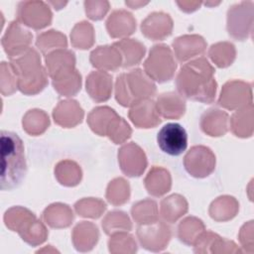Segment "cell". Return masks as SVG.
Instances as JSON below:
<instances>
[{
    "label": "cell",
    "mask_w": 254,
    "mask_h": 254,
    "mask_svg": "<svg viewBox=\"0 0 254 254\" xmlns=\"http://www.w3.org/2000/svg\"><path fill=\"white\" fill-rule=\"evenodd\" d=\"M214 69L204 58L196 59L182 66L177 76V87L181 95L204 103H211L216 92Z\"/></svg>",
    "instance_id": "obj_1"
},
{
    "label": "cell",
    "mask_w": 254,
    "mask_h": 254,
    "mask_svg": "<svg viewBox=\"0 0 254 254\" xmlns=\"http://www.w3.org/2000/svg\"><path fill=\"white\" fill-rule=\"evenodd\" d=\"M1 145V190L17 188L27 173L25 148L21 138L14 132L2 130Z\"/></svg>",
    "instance_id": "obj_2"
},
{
    "label": "cell",
    "mask_w": 254,
    "mask_h": 254,
    "mask_svg": "<svg viewBox=\"0 0 254 254\" xmlns=\"http://www.w3.org/2000/svg\"><path fill=\"white\" fill-rule=\"evenodd\" d=\"M10 65L17 77L18 88L24 94H36L47 85V75L39 54L32 48L11 59Z\"/></svg>",
    "instance_id": "obj_3"
},
{
    "label": "cell",
    "mask_w": 254,
    "mask_h": 254,
    "mask_svg": "<svg viewBox=\"0 0 254 254\" xmlns=\"http://www.w3.org/2000/svg\"><path fill=\"white\" fill-rule=\"evenodd\" d=\"M115 87V98L125 107H132L156 92V85L139 68L118 75Z\"/></svg>",
    "instance_id": "obj_4"
},
{
    "label": "cell",
    "mask_w": 254,
    "mask_h": 254,
    "mask_svg": "<svg viewBox=\"0 0 254 254\" xmlns=\"http://www.w3.org/2000/svg\"><path fill=\"white\" fill-rule=\"evenodd\" d=\"M4 223L12 231H17L24 241L36 246L43 243L48 231L44 224L36 218L33 212L22 206H13L6 210Z\"/></svg>",
    "instance_id": "obj_5"
},
{
    "label": "cell",
    "mask_w": 254,
    "mask_h": 254,
    "mask_svg": "<svg viewBox=\"0 0 254 254\" xmlns=\"http://www.w3.org/2000/svg\"><path fill=\"white\" fill-rule=\"evenodd\" d=\"M144 66L150 78L158 82H166L173 77L177 64L170 48L162 44L151 49Z\"/></svg>",
    "instance_id": "obj_6"
},
{
    "label": "cell",
    "mask_w": 254,
    "mask_h": 254,
    "mask_svg": "<svg viewBox=\"0 0 254 254\" xmlns=\"http://www.w3.org/2000/svg\"><path fill=\"white\" fill-rule=\"evenodd\" d=\"M159 148L170 156L183 154L188 147V134L186 129L179 123H167L157 135Z\"/></svg>",
    "instance_id": "obj_7"
},
{
    "label": "cell",
    "mask_w": 254,
    "mask_h": 254,
    "mask_svg": "<svg viewBox=\"0 0 254 254\" xmlns=\"http://www.w3.org/2000/svg\"><path fill=\"white\" fill-rule=\"evenodd\" d=\"M187 172L194 178H205L215 169V156L205 146H193L184 159Z\"/></svg>",
    "instance_id": "obj_8"
},
{
    "label": "cell",
    "mask_w": 254,
    "mask_h": 254,
    "mask_svg": "<svg viewBox=\"0 0 254 254\" xmlns=\"http://www.w3.org/2000/svg\"><path fill=\"white\" fill-rule=\"evenodd\" d=\"M17 18L21 24L39 30L51 24L52 12L42 1H25L18 4Z\"/></svg>",
    "instance_id": "obj_9"
},
{
    "label": "cell",
    "mask_w": 254,
    "mask_h": 254,
    "mask_svg": "<svg viewBox=\"0 0 254 254\" xmlns=\"http://www.w3.org/2000/svg\"><path fill=\"white\" fill-rule=\"evenodd\" d=\"M31 41L32 34L26 30L18 20H15L11 22L7 28L2 37L1 44L8 57L14 59L30 49Z\"/></svg>",
    "instance_id": "obj_10"
},
{
    "label": "cell",
    "mask_w": 254,
    "mask_h": 254,
    "mask_svg": "<svg viewBox=\"0 0 254 254\" xmlns=\"http://www.w3.org/2000/svg\"><path fill=\"white\" fill-rule=\"evenodd\" d=\"M141 245L151 251H160L166 247L170 238L171 230L163 222L154 221L142 224L137 230Z\"/></svg>",
    "instance_id": "obj_11"
},
{
    "label": "cell",
    "mask_w": 254,
    "mask_h": 254,
    "mask_svg": "<svg viewBox=\"0 0 254 254\" xmlns=\"http://www.w3.org/2000/svg\"><path fill=\"white\" fill-rule=\"evenodd\" d=\"M118 161L122 172L129 177H139L147 167L143 150L135 143L124 145L118 152Z\"/></svg>",
    "instance_id": "obj_12"
},
{
    "label": "cell",
    "mask_w": 254,
    "mask_h": 254,
    "mask_svg": "<svg viewBox=\"0 0 254 254\" xmlns=\"http://www.w3.org/2000/svg\"><path fill=\"white\" fill-rule=\"evenodd\" d=\"M173 21L168 14L154 12L150 14L141 25L142 34L151 40H163L171 35Z\"/></svg>",
    "instance_id": "obj_13"
},
{
    "label": "cell",
    "mask_w": 254,
    "mask_h": 254,
    "mask_svg": "<svg viewBox=\"0 0 254 254\" xmlns=\"http://www.w3.org/2000/svg\"><path fill=\"white\" fill-rule=\"evenodd\" d=\"M129 117L139 128H153L161 122L156 103L150 99H144L133 105Z\"/></svg>",
    "instance_id": "obj_14"
},
{
    "label": "cell",
    "mask_w": 254,
    "mask_h": 254,
    "mask_svg": "<svg viewBox=\"0 0 254 254\" xmlns=\"http://www.w3.org/2000/svg\"><path fill=\"white\" fill-rule=\"evenodd\" d=\"M86 91L94 101H106L112 91L111 75L105 71H92L86 78Z\"/></svg>",
    "instance_id": "obj_15"
},
{
    "label": "cell",
    "mask_w": 254,
    "mask_h": 254,
    "mask_svg": "<svg viewBox=\"0 0 254 254\" xmlns=\"http://www.w3.org/2000/svg\"><path fill=\"white\" fill-rule=\"evenodd\" d=\"M53 117L57 124L70 128L82 121L83 110L75 100H64L54 109Z\"/></svg>",
    "instance_id": "obj_16"
},
{
    "label": "cell",
    "mask_w": 254,
    "mask_h": 254,
    "mask_svg": "<svg viewBox=\"0 0 254 254\" xmlns=\"http://www.w3.org/2000/svg\"><path fill=\"white\" fill-rule=\"evenodd\" d=\"M173 47L178 60L180 62H185L202 54L205 50L206 43L200 36L186 35L177 38L173 43Z\"/></svg>",
    "instance_id": "obj_17"
},
{
    "label": "cell",
    "mask_w": 254,
    "mask_h": 254,
    "mask_svg": "<svg viewBox=\"0 0 254 254\" xmlns=\"http://www.w3.org/2000/svg\"><path fill=\"white\" fill-rule=\"evenodd\" d=\"M75 58L71 51L58 50L47 55L46 64L50 76L55 79L56 77L71 71L74 69Z\"/></svg>",
    "instance_id": "obj_18"
},
{
    "label": "cell",
    "mask_w": 254,
    "mask_h": 254,
    "mask_svg": "<svg viewBox=\"0 0 254 254\" xmlns=\"http://www.w3.org/2000/svg\"><path fill=\"white\" fill-rule=\"evenodd\" d=\"M118 118L119 116L113 109L107 106H100L91 110L88 114L87 122L94 133L100 136H107Z\"/></svg>",
    "instance_id": "obj_19"
},
{
    "label": "cell",
    "mask_w": 254,
    "mask_h": 254,
    "mask_svg": "<svg viewBox=\"0 0 254 254\" xmlns=\"http://www.w3.org/2000/svg\"><path fill=\"white\" fill-rule=\"evenodd\" d=\"M106 28L112 38L129 36L136 29V20L131 13L124 10H117L109 16L106 22Z\"/></svg>",
    "instance_id": "obj_20"
},
{
    "label": "cell",
    "mask_w": 254,
    "mask_h": 254,
    "mask_svg": "<svg viewBox=\"0 0 254 254\" xmlns=\"http://www.w3.org/2000/svg\"><path fill=\"white\" fill-rule=\"evenodd\" d=\"M156 107L158 113L168 119H178L184 115L186 110L185 100L175 92L160 94L157 99Z\"/></svg>",
    "instance_id": "obj_21"
},
{
    "label": "cell",
    "mask_w": 254,
    "mask_h": 254,
    "mask_svg": "<svg viewBox=\"0 0 254 254\" xmlns=\"http://www.w3.org/2000/svg\"><path fill=\"white\" fill-rule=\"evenodd\" d=\"M90 62L95 67L113 70L120 66L122 56L114 45L98 47L90 54Z\"/></svg>",
    "instance_id": "obj_22"
},
{
    "label": "cell",
    "mask_w": 254,
    "mask_h": 254,
    "mask_svg": "<svg viewBox=\"0 0 254 254\" xmlns=\"http://www.w3.org/2000/svg\"><path fill=\"white\" fill-rule=\"evenodd\" d=\"M99 237L97 227L90 222L78 223L72 231V240L78 251H88L93 248Z\"/></svg>",
    "instance_id": "obj_23"
},
{
    "label": "cell",
    "mask_w": 254,
    "mask_h": 254,
    "mask_svg": "<svg viewBox=\"0 0 254 254\" xmlns=\"http://www.w3.org/2000/svg\"><path fill=\"white\" fill-rule=\"evenodd\" d=\"M228 115L218 109H209L201 116L202 131L209 136H222L227 131Z\"/></svg>",
    "instance_id": "obj_24"
},
{
    "label": "cell",
    "mask_w": 254,
    "mask_h": 254,
    "mask_svg": "<svg viewBox=\"0 0 254 254\" xmlns=\"http://www.w3.org/2000/svg\"><path fill=\"white\" fill-rule=\"evenodd\" d=\"M145 187L152 195L160 196L165 194L171 189L170 173L163 168L153 167L145 179Z\"/></svg>",
    "instance_id": "obj_25"
},
{
    "label": "cell",
    "mask_w": 254,
    "mask_h": 254,
    "mask_svg": "<svg viewBox=\"0 0 254 254\" xmlns=\"http://www.w3.org/2000/svg\"><path fill=\"white\" fill-rule=\"evenodd\" d=\"M44 219L51 227H67L72 219L73 214L71 209L63 203H54L47 207L44 211Z\"/></svg>",
    "instance_id": "obj_26"
},
{
    "label": "cell",
    "mask_w": 254,
    "mask_h": 254,
    "mask_svg": "<svg viewBox=\"0 0 254 254\" xmlns=\"http://www.w3.org/2000/svg\"><path fill=\"white\" fill-rule=\"evenodd\" d=\"M114 46L118 49L121 56L124 58L123 67H129L137 64L145 54L144 45L132 39L122 40L115 43Z\"/></svg>",
    "instance_id": "obj_27"
},
{
    "label": "cell",
    "mask_w": 254,
    "mask_h": 254,
    "mask_svg": "<svg viewBox=\"0 0 254 254\" xmlns=\"http://www.w3.org/2000/svg\"><path fill=\"white\" fill-rule=\"evenodd\" d=\"M188 211V202L180 194H172L161 202V214L169 222H174Z\"/></svg>",
    "instance_id": "obj_28"
},
{
    "label": "cell",
    "mask_w": 254,
    "mask_h": 254,
    "mask_svg": "<svg viewBox=\"0 0 254 254\" xmlns=\"http://www.w3.org/2000/svg\"><path fill=\"white\" fill-rule=\"evenodd\" d=\"M23 129L32 136L41 135L50 125L49 116L40 109L29 110L23 117Z\"/></svg>",
    "instance_id": "obj_29"
},
{
    "label": "cell",
    "mask_w": 254,
    "mask_h": 254,
    "mask_svg": "<svg viewBox=\"0 0 254 254\" xmlns=\"http://www.w3.org/2000/svg\"><path fill=\"white\" fill-rule=\"evenodd\" d=\"M53 85L60 94L72 96L80 89L81 76L76 69H73L53 79Z\"/></svg>",
    "instance_id": "obj_30"
},
{
    "label": "cell",
    "mask_w": 254,
    "mask_h": 254,
    "mask_svg": "<svg viewBox=\"0 0 254 254\" xmlns=\"http://www.w3.org/2000/svg\"><path fill=\"white\" fill-rule=\"evenodd\" d=\"M55 174L58 181L67 187L77 185L81 179V170L78 165L68 160L60 162L55 169Z\"/></svg>",
    "instance_id": "obj_31"
},
{
    "label": "cell",
    "mask_w": 254,
    "mask_h": 254,
    "mask_svg": "<svg viewBox=\"0 0 254 254\" xmlns=\"http://www.w3.org/2000/svg\"><path fill=\"white\" fill-rule=\"evenodd\" d=\"M236 210L237 203L233 197L220 196L211 203L209 207V214L213 219L221 221L232 218L235 215Z\"/></svg>",
    "instance_id": "obj_32"
},
{
    "label": "cell",
    "mask_w": 254,
    "mask_h": 254,
    "mask_svg": "<svg viewBox=\"0 0 254 254\" xmlns=\"http://www.w3.org/2000/svg\"><path fill=\"white\" fill-rule=\"evenodd\" d=\"M132 216L139 224H146L157 221L158 209L154 200L146 199L133 204L131 209Z\"/></svg>",
    "instance_id": "obj_33"
},
{
    "label": "cell",
    "mask_w": 254,
    "mask_h": 254,
    "mask_svg": "<svg viewBox=\"0 0 254 254\" xmlns=\"http://www.w3.org/2000/svg\"><path fill=\"white\" fill-rule=\"evenodd\" d=\"M204 229L200 219L195 217H187L179 225V238L182 242L191 245Z\"/></svg>",
    "instance_id": "obj_34"
},
{
    "label": "cell",
    "mask_w": 254,
    "mask_h": 254,
    "mask_svg": "<svg viewBox=\"0 0 254 254\" xmlns=\"http://www.w3.org/2000/svg\"><path fill=\"white\" fill-rule=\"evenodd\" d=\"M71 44L77 49H88L93 44V28L88 22L77 23L70 34Z\"/></svg>",
    "instance_id": "obj_35"
},
{
    "label": "cell",
    "mask_w": 254,
    "mask_h": 254,
    "mask_svg": "<svg viewBox=\"0 0 254 254\" xmlns=\"http://www.w3.org/2000/svg\"><path fill=\"white\" fill-rule=\"evenodd\" d=\"M36 45L42 53L47 54L51 50L57 48H66L67 42L64 35L60 33L59 31H48L37 37Z\"/></svg>",
    "instance_id": "obj_36"
},
{
    "label": "cell",
    "mask_w": 254,
    "mask_h": 254,
    "mask_svg": "<svg viewBox=\"0 0 254 254\" xmlns=\"http://www.w3.org/2000/svg\"><path fill=\"white\" fill-rule=\"evenodd\" d=\"M208 55L210 59L219 67H225L231 64L235 57L234 46L229 43H218L209 49Z\"/></svg>",
    "instance_id": "obj_37"
},
{
    "label": "cell",
    "mask_w": 254,
    "mask_h": 254,
    "mask_svg": "<svg viewBox=\"0 0 254 254\" xmlns=\"http://www.w3.org/2000/svg\"><path fill=\"white\" fill-rule=\"evenodd\" d=\"M129 195L130 188L125 180L121 178L115 179L108 185L106 197L110 203L114 205L125 203L126 201H128Z\"/></svg>",
    "instance_id": "obj_38"
},
{
    "label": "cell",
    "mask_w": 254,
    "mask_h": 254,
    "mask_svg": "<svg viewBox=\"0 0 254 254\" xmlns=\"http://www.w3.org/2000/svg\"><path fill=\"white\" fill-rule=\"evenodd\" d=\"M102 227L107 234H111L120 229L130 230L132 227L131 221L127 214L123 211H110L102 221Z\"/></svg>",
    "instance_id": "obj_39"
},
{
    "label": "cell",
    "mask_w": 254,
    "mask_h": 254,
    "mask_svg": "<svg viewBox=\"0 0 254 254\" xmlns=\"http://www.w3.org/2000/svg\"><path fill=\"white\" fill-rule=\"evenodd\" d=\"M74 208L80 216L97 218L106 209V205L100 199L83 198L74 204Z\"/></svg>",
    "instance_id": "obj_40"
},
{
    "label": "cell",
    "mask_w": 254,
    "mask_h": 254,
    "mask_svg": "<svg viewBox=\"0 0 254 254\" xmlns=\"http://www.w3.org/2000/svg\"><path fill=\"white\" fill-rule=\"evenodd\" d=\"M0 87L2 95L5 96L11 95L18 88L17 77L10 64L5 62H2L0 65Z\"/></svg>",
    "instance_id": "obj_41"
},
{
    "label": "cell",
    "mask_w": 254,
    "mask_h": 254,
    "mask_svg": "<svg viewBox=\"0 0 254 254\" xmlns=\"http://www.w3.org/2000/svg\"><path fill=\"white\" fill-rule=\"evenodd\" d=\"M85 12L86 15L92 20H99L103 18L109 8V3L106 1H85Z\"/></svg>",
    "instance_id": "obj_42"
},
{
    "label": "cell",
    "mask_w": 254,
    "mask_h": 254,
    "mask_svg": "<svg viewBox=\"0 0 254 254\" xmlns=\"http://www.w3.org/2000/svg\"><path fill=\"white\" fill-rule=\"evenodd\" d=\"M178 5L186 12H192L199 7L200 2H178Z\"/></svg>",
    "instance_id": "obj_43"
},
{
    "label": "cell",
    "mask_w": 254,
    "mask_h": 254,
    "mask_svg": "<svg viewBox=\"0 0 254 254\" xmlns=\"http://www.w3.org/2000/svg\"><path fill=\"white\" fill-rule=\"evenodd\" d=\"M145 4H147V2H126V5H129V6H131L133 9H138V7L139 6H141V5H145Z\"/></svg>",
    "instance_id": "obj_44"
}]
</instances>
